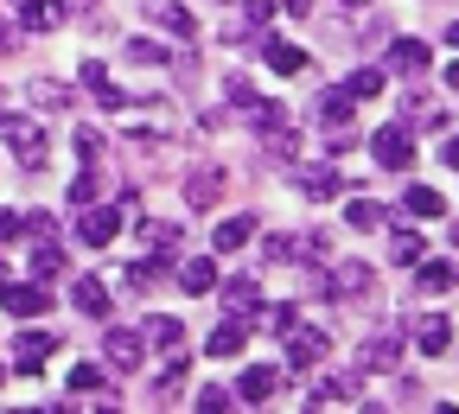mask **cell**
I'll return each mask as SVG.
<instances>
[{
	"label": "cell",
	"instance_id": "obj_1",
	"mask_svg": "<svg viewBox=\"0 0 459 414\" xmlns=\"http://www.w3.org/2000/svg\"><path fill=\"white\" fill-rule=\"evenodd\" d=\"M0 134H7V147L20 153V166H26V172H39V166L51 160V141H45V128H39V122H20V115H13V122H0Z\"/></svg>",
	"mask_w": 459,
	"mask_h": 414
},
{
	"label": "cell",
	"instance_id": "obj_2",
	"mask_svg": "<svg viewBox=\"0 0 459 414\" xmlns=\"http://www.w3.org/2000/svg\"><path fill=\"white\" fill-rule=\"evenodd\" d=\"M281 344H287V370H313L325 350H332V338H325L319 325H287Z\"/></svg>",
	"mask_w": 459,
	"mask_h": 414
},
{
	"label": "cell",
	"instance_id": "obj_3",
	"mask_svg": "<svg viewBox=\"0 0 459 414\" xmlns=\"http://www.w3.org/2000/svg\"><path fill=\"white\" fill-rule=\"evenodd\" d=\"M77 217H83V223H77V243H83V249H108L115 229H122V211H108V204H83Z\"/></svg>",
	"mask_w": 459,
	"mask_h": 414
},
{
	"label": "cell",
	"instance_id": "obj_4",
	"mask_svg": "<svg viewBox=\"0 0 459 414\" xmlns=\"http://www.w3.org/2000/svg\"><path fill=\"white\" fill-rule=\"evenodd\" d=\"M102 358H108V370H141L147 364V338H134V332H122V325H115L108 338H102Z\"/></svg>",
	"mask_w": 459,
	"mask_h": 414
},
{
	"label": "cell",
	"instance_id": "obj_5",
	"mask_svg": "<svg viewBox=\"0 0 459 414\" xmlns=\"http://www.w3.org/2000/svg\"><path fill=\"white\" fill-rule=\"evenodd\" d=\"M0 300H7V313L13 319H39V313H51V293L39 287V280H0Z\"/></svg>",
	"mask_w": 459,
	"mask_h": 414
},
{
	"label": "cell",
	"instance_id": "obj_6",
	"mask_svg": "<svg viewBox=\"0 0 459 414\" xmlns=\"http://www.w3.org/2000/svg\"><path fill=\"white\" fill-rule=\"evenodd\" d=\"M370 153H377V166H389V172H402V166H415V141H409V128H377Z\"/></svg>",
	"mask_w": 459,
	"mask_h": 414
},
{
	"label": "cell",
	"instance_id": "obj_7",
	"mask_svg": "<svg viewBox=\"0 0 459 414\" xmlns=\"http://www.w3.org/2000/svg\"><path fill=\"white\" fill-rule=\"evenodd\" d=\"M370 280H377V274H370L364 262H338V268L325 274V293H332V300H338V293H344V300H364Z\"/></svg>",
	"mask_w": 459,
	"mask_h": 414
},
{
	"label": "cell",
	"instance_id": "obj_8",
	"mask_svg": "<svg viewBox=\"0 0 459 414\" xmlns=\"http://www.w3.org/2000/svg\"><path fill=\"white\" fill-rule=\"evenodd\" d=\"M358 364H364V370H395V364H402V332H377V338H364Z\"/></svg>",
	"mask_w": 459,
	"mask_h": 414
},
{
	"label": "cell",
	"instance_id": "obj_9",
	"mask_svg": "<svg viewBox=\"0 0 459 414\" xmlns=\"http://www.w3.org/2000/svg\"><path fill=\"white\" fill-rule=\"evenodd\" d=\"M51 350H57V338H51V332H26V338L13 344V364H20L26 376H39V370L51 364Z\"/></svg>",
	"mask_w": 459,
	"mask_h": 414
},
{
	"label": "cell",
	"instance_id": "obj_10",
	"mask_svg": "<svg viewBox=\"0 0 459 414\" xmlns=\"http://www.w3.org/2000/svg\"><path fill=\"white\" fill-rule=\"evenodd\" d=\"M147 20H153V26H166L172 39H186V45H192V32H198V20L179 7V0H147Z\"/></svg>",
	"mask_w": 459,
	"mask_h": 414
},
{
	"label": "cell",
	"instance_id": "obj_11",
	"mask_svg": "<svg viewBox=\"0 0 459 414\" xmlns=\"http://www.w3.org/2000/svg\"><path fill=\"white\" fill-rule=\"evenodd\" d=\"M172 280H179V293H211L217 287V262L211 255H192V262L172 268Z\"/></svg>",
	"mask_w": 459,
	"mask_h": 414
},
{
	"label": "cell",
	"instance_id": "obj_12",
	"mask_svg": "<svg viewBox=\"0 0 459 414\" xmlns=\"http://www.w3.org/2000/svg\"><path fill=\"white\" fill-rule=\"evenodd\" d=\"M274 389H281V370H243V383H237V401H249V408H268V401H274Z\"/></svg>",
	"mask_w": 459,
	"mask_h": 414
},
{
	"label": "cell",
	"instance_id": "obj_13",
	"mask_svg": "<svg viewBox=\"0 0 459 414\" xmlns=\"http://www.w3.org/2000/svg\"><path fill=\"white\" fill-rule=\"evenodd\" d=\"M71 306H77L83 319H108V306H115V300H108V280H90V274H83L77 293H71Z\"/></svg>",
	"mask_w": 459,
	"mask_h": 414
},
{
	"label": "cell",
	"instance_id": "obj_14",
	"mask_svg": "<svg viewBox=\"0 0 459 414\" xmlns=\"http://www.w3.org/2000/svg\"><path fill=\"white\" fill-rule=\"evenodd\" d=\"M389 71L421 77V71H428V45H421V39H389Z\"/></svg>",
	"mask_w": 459,
	"mask_h": 414
},
{
	"label": "cell",
	"instance_id": "obj_15",
	"mask_svg": "<svg viewBox=\"0 0 459 414\" xmlns=\"http://www.w3.org/2000/svg\"><path fill=\"white\" fill-rule=\"evenodd\" d=\"M249 236H255V217H223V223L211 229V249H217V255H237Z\"/></svg>",
	"mask_w": 459,
	"mask_h": 414
},
{
	"label": "cell",
	"instance_id": "obj_16",
	"mask_svg": "<svg viewBox=\"0 0 459 414\" xmlns=\"http://www.w3.org/2000/svg\"><path fill=\"white\" fill-rule=\"evenodd\" d=\"M13 7H20V20L32 32H57V26H65V0H13Z\"/></svg>",
	"mask_w": 459,
	"mask_h": 414
},
{
	"label": "cell",
	"instance_id": "obj_17",
	"mask_svg": "<svg viewBox=\"0 0 459 414\" xmlns=\"http://www.w3.org/2000/svg\"><path fill=\"white\" fill-rule=\"evenodd\" d=\"M243 344H249V319H237V313H230V319L211 332V344H204V350H211V358H237Z\"/></svg>",
	"mask_w": 459,
	"mask_h": 414
},
{
	"label": "cell",
	"instance_id": "obj_18",
	"mask_svg": "<svg viewBox=\"0 0 459 414\" xmlns=\"http://www.w3.org/2000/svg\"><path fill=\"white\" fill-rule=\"evenodd\" d=\"M217 192H223V172H217V166H204V172H192V179H186V204H192V211H211Z\"/></svg>",
	"mask_w": 459,
	"mask_h": 414
},
{
	"label": "cell",
	"instance_id": "obj_19",
	"mask_svg": "<svg viewBox=\"0 0 459 414\" xmlns=\"http://www.w3.org/2000/svg\"><path fill=\"white\" fill-rule=\"evenodd\" d=\"M262 57H268V71H281V77L307 71V51H300V45H287V39H262Z\"/></svg>",
	"mask_w": 459,
	"mask_h": 414
},
{
	"label": "cell",
	"instance_id": "obj_20",
	"mask_svg": "<svg viewBox=\"0 0 459 414\" xmlns=\"http://www.w3.org/2000/svg\"><path fill=\"white\" fill-rule=\"evenodd\" d=\"M223 306L237 313V319H249V313L262 306V293H255V280H243V274H237V280H223Z\"/></svg>",
	"mask_w": 459,
	"mask_h": 414
},
{
	"label": "cell",
	"instance_id": "obj_21",
	"mask_svg": "<svg viewBox=\"0 0 459 414\" xmlns=\"http://www.w3.org/2000/svg\"><path fill=\"white\" fill-rule=\"evenodd\" d=\"M409 332H415V344L428 350V358H440V350L453 344V325H446V319H415Z\"/></svg>",
	"mask_w": 459,
	"mask_h": 414
},
{
	"label": "cell",
	"instance_id": "obj_22",
	"mask_svg": "<svg viewBox=\"0 0 459 414\" xmlns=\"http://www.w3.org/2000/svg\"><path fill=\"white\" fill-rule=\"evenodd\" d=\"M300 192H307V198H338L344 179H338L332 166H307V172H300Z\"/></svg>",
	"mask_w": 459,
	"mask_h": 414
},
{
	"label": "cell",
	"instance_id": "obj_23",
	"mask_svg": "<svg viewBox=\"0 0 459 414\" xmlns=\"http://www.w3.org/2000/svg\"><path fill=\"white\" fill-rule=\"evenodd\" d=\"M243 115H249V128H255V134H274V128H287V108H281V102H262V96H255Z\"/></svg>",
	"mask_w": 459,
	"mask_h": 414
},
{
	"label": "cell",
	"instance_id": "obj_24",
	"mask_svg": "<svg viewBox=\"0 0 459 414\" xmlns=\"http://www.w3.org/2000/svg\"><path fill=\"white\" fill-rule=\"evenodd\" d=\"M141 338H147V344H160V350H179V344H186L179 319H160V313H153V319L141 325Z\"/></svg>",
	"mask_w": 459,
	"mask_h": 414
},
{
	"label": "cell",
	"instance_id": "obj_25",
	"mask_svg": "<svg viewBox=\"0 0 459 414\" xmlns=\"http://www.w3.org/2000/svg\"><path fill=\"white\" fill-rule=\"evenodd\" d=\"M351 395H358V376L344 370V376H325V383L313 389V408H332V401H351Z\"/></svg>",
	"mask_w": 459,
	"mask_h": 414
},
{
	"label": "cell",
	"instance_id": "obj_26",
	"mask_svg": "<svg viewBox=\"0 0 459 414\" xmlns=\"http://www.w3.org/2000/svg\"><path fill=\"white\" fill-rule=\"evenodd\" d=\"M402 211H409V217H440V211H446V198H440L434 185H409V198H402Z\"/></svg>",
	"mask_w": 459,
	"mask_h": 414
},
{
	"label": "cell",
	"instance_id": "obj_27",
	"mask_svg": "<svg viewBox=\"0 0 459 414\" xmlns=\"http://www.w3.org/2000/svg\"><path fill=\"white\" fill-rule=\"evenodd\" d=\"M57 268H65V249H57L51 236H39V243H32V280H45V274H57Z\"/></svg>",
	"mask_w": 459,
	"mask_h": 414
},
{
	"label": "cell",
	"instance_id": "obj_28",
	"mask_svg": "<svg viewBox=\"0 0 459 414\" xmlns=\"http://www.w3.org/2000/svg\"><path fill=\"white\" fill-rule=\"evenodd\" d=\"M319 115H325V128H351V96H344V90L319 96Z\"/></svg>",
	"mask_w": 459,
	"mask_h": 414
},
{
	"label": "cell",
	"instance_id": "obj_29",
	"mask_svg": "<svg viewBox=\"0 0 459 414\" xmlns=\"http://www.w3.org/2000/svg\"><path fill=\"white\" fill-rule=\"evenodd\" d=\"M383 90V71H351V77H344V96H351V102H370Z\"/></svg>",
	"mask_w": 459,
	"mask_h": 414
},
{
	"label": "cell",
	"instance_id": "obj_30",
	"mask_svg": "<svg viewBox=\"0 0 459 414\" xmlns=\"http://www.w3.org/2000/svg\"><path fill=\"white\" fill-rule=\"evenodd\" d=\"M344 223H351V229H377V223H383V204H370V198H351V204H344Z\"/></svg>",
	"mask_w": 459,
	"mask_h": 414
},
{
	"label": "cell",
	"instance_id": "obj_31",
	"mask_svg": "<svg viewBox=\"0 0 459 414\" xmlns=\"http://www.w3.org/2000/svg\"><path fill=\"white\" fill-rule=\"evenodd\" d=\"M453 280H459V274H453L446 262H421V280H415V287H421V293H446Z\"/></svg>",
	"mask_w": 459,
	"mask_h": 414
},
{
	"label": "cell",
	"instance_id": "obj_32",
	"mask_svg": "<svg viewBox=\"0 0 459 414\" xmlns=\"http://www.w3.org/2000/svg\"><path fill=\"white\" fill-rule=\"evenodd\" d=\"M179 395H186V364L172 358V364L160 370V401H179Z\"/></svg>",
	"mask_w": 459,
	"mask_h": 414
},
{
	"label": "cell",
	"instance_id": "obj_33",
	"mask_svg": "<svg viewBox=\"0 0 459 414\" xmlns=\"http://www.w3.org/2000/svg\"><path fill=\"white\" fill-rule=\"evenodd\" d=\"M389 255H395V262H421V236H415V229H395Z\"/></svg>",
	"mask_w": 459,
	"mask_h": 414
},
{
	"label": "cell",
	"instance_id": "obj_34",
	"mask_svg": "<svg viewBox=\"0 0 459 414\" xmlns=\"http://www.w3.org/2000/svg\"><path fill=\"white\" fill-rule=\"evenodd\" d=\"M71 389H77V395H102V370H96V364H77V370H71Z\"/></svg>",
	"mask_w": 459,
	"mask_h": 414
},
{
	"label": "cell",
	"instance_id": "obj_35",
	"mask_svg": "<svg viewBox=\"0 0 459 414\" xmlns=\"http://www.w3.org/2000/svg\"><path fill=\"white\" fill-rule=\"evenodd\" d=\"M128 65H166V51L153 39H128Z\"/></svg>",
	"mask_w": 459,
	"mask_h": 414
},
{
	"label": "cell",
	"instance_id": "obj_36",
	"mask_svg": "<svg viewBox=\"0 0 459 414\" xmlns=\"http://www.w3.org/2000/svg\"><path fill=\"white\" fill-rule=\"evenodd\" d=\"M32 96H39V108H65V102H71V90H65V83H51V77L32 83Z\"/></svg>",
	"mask_w": 459,
	"mask_h": 414
},
{
	"label": "cell",
	"instance_id": "obj_37",
	"mask_svg": "<svg viewBox=\"0 0 459 414\" xmlns=\"http://www.w3.org/2000/svg\"><path fill=\"white\" fill-rule=\"evenodd\" d=\"M71 147H77V160H96V153H102V128H77Z\"/></svg>",
	"mask_w": 459,
	"mask_h": 414
},
{
	"label": "cell",
	"instance_id": "obj_38",
	"mask_svg": "<svg viewBox=\"0 0 459 414\" xmlns=\"http://www.w3.org/2000/svg\"><path fill=\"white\" fill-rule=\"evenodd\" d=\"M223 96H230V108H249V102H255L249 77H223Z\"/></svg>",
	"mask_w": 459,
	"mask_h": 414
},
{
	"label": "cell",
	"instance_id": "obj_39",
	"mask_svg": "<svg viewBox=\"0 0 459 414\" xmlns=\"http://www.w3.org/2000/svg\"><path fill=\"white\" fill-rule=\"evenodd\" d=\"M20 229L32 236V243H39V236H57V223H51V211H32V217H20Z\"/></svg>",
	"mask_w": 459,
	"mask_h": 414
},
{
	"label": "cell",
	"instance_id": "obj_40",
	"mask_svg": "<svg viewBox=\"0 0 459 414\" xmlns=\"http://www.w3.org/2000/svg\"><path fill=\"white\" fill-rule=\"evenodd\" d=\"M230 401H237V395H230V389H217V383H211V389H198V408H204V414H223Z\"/></svg>",
	"mask_w": 459,
	"mask_h": 414
},
{
	"label": "cell",
	"instance_id": "obj_41",
	"mask_svg": "<svg viewBox=\"0 0 459 414\" xmlns=\"http://www.w3.org/2000/svg\"><path fill=\"white\" fill-rule=\"evenodd\" d=\"M243 13H249V26H268L281 13V0H243Z\"/></svg>",
	"mask_w": 459,
	"mask_h": 414
},
{
	"label": "cell",
	"instance_id": "obj_42",
	"mask_svg": "<svg viewBox=\"0 0 459 414\" xmlns=\"http://www.w3.org/2000/svg\"><path fill=\"white\" fill-rule=\"evenodd\" d=\"M71 204L83 211V204H96V179H90V172H77V185H71Z\"/></svg>",
	"mask_w": 459,
	"mask_h": 414
},
{
	"label": "cell",
	"instance_id": "obj_43",
	"mask_svg": "<svg viewBox=\"0 0 459 414\" xmlns=\"http://www.w3.org/2000/svg\"><path fill=\"white\" fill-rule=\"evenodd\" d=\"M102 83H108V71H102L96 57H90V65H83V90H102Z\"/></svg>",
	"mask_w": 459,
	"mask_h": 414
},
{
	"label": "cell",
	"instance_id": "obj_44",
	"mask_svg": "<svg viewBox=\"0 0 459 414\" xmlns=\"http://www.w3.org/2000/svg\"><path fill=\"white\" fill-rule=\"evenodd\" d=\"M13 229H20V217H13V211H0V243H13Z\"/></svg>",
	"mask_w": 459,
	"mask_h": 414
},
{
	"label": "cell",
	"instance_id": "obj_45",
	"mask_svg": "<svg viewBox=\"0 0 459 414\" xmlns=\"http://www.w3.org/2000/svg\"><path fill=\"white\" fill-rule=\"evenodd\" d=\"M440 160H446V166H459V134H453V141H440Z\"/></svg>",
	"mask_w": 459,
	"mask_h": 414
},
{
	"label": "cell",
	"instance_id": "obj_46",
	"mask_svg": "<svg viewBox=\"0 0 459 414\" xmlns=\"http://www.w3.org/2000/svg\"><path fill=\"white\" fill-rule=\"evenodd\" d=\"M13 45H20V32H13L7 20H0V51H13Z\"/></svg>",
	"mask_w": 459,
	"mask_h": 414
},
{
	"label": "cell",
	"instance_id": "obj_47",
	"mask_svg": "<svg viewBox=\"0 0 459 414\" xmlns=\"http://www.w3.org/2000/svg\"><path fill=\"white\" fill-rule=\"evenodd\" d=\"M281 13H307V0H281Z\"/></svg>",
	"mask_w": 459,
	"mask_h": 414
},
{
	"label": "cell",
	"instance_id": "obj_48",
	"mask_svg": "<svg viewBox=\"0 0 459 414\" xmlns=\"http://www.w3.org/2000/svg\"><path fill=\"white\" fill-rule=\"evenodd\" d=\"M446 45H459V20H453V26H446Z\"/></svg>",
	"mask_w": 459,
	"mask_h": 414
},
{
	"label": "cell",
	"instance_id": "obj_49",
	"mask_svg": "<svg viewBox=\"0 0 459 414\" xmlns=\"http://www.w3.org/2000/svg\"><path fill=\"white\" fill-rule=\"evenodd\" d=\"M446 83H453V90H459V65H453V71H446Z\"/></svg>",
	"mask_w": 459,
	"mask_h": 414
},
{
	"label": "cell",
	"instance_id": "obj_50",
	"mask_svg": "<svg viewBox=\"0 0 459 414\" xmlns=\"http://www.w3.org/2000/svg\"><path fill=\"white\" fill-rule=\"evenodd\" d=\"M344 7H370V0H344Z\"/></svg>",
	"mask_w": 459,
	"mask_h": 414
},
{
	"label": "cell",
	"instance_id": "obj_51",
	"mask_svg": "<svg viewBox=\"0 0 459 414\" xmlns=\"http://www.w3.org/2000/svg\"><path fill=\"white\" fill-rule=\"evenodd\" d=\"M0 280H7V262H0Z\"/></svg>",
	"mask_w": 459,
	"mask_h": 414
},
{
	"label": "cell",
	"instance_id": "obj_52",
	"mask_svg": "<svg viewBox=\"0 0 459 414\" xmlns=\"http://www.w3.org/2000/svg\"><path fill=\"white\" fill-rule=\"evenodd\" d=\"M0 383H7V370H0Z\"/></svg>",
	"mask_w": 459,
	"mask_h": 414
}]
</instances>
